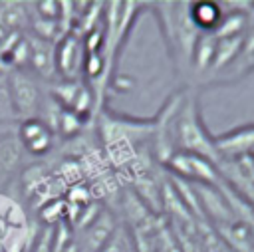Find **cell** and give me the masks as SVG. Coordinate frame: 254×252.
<instances>
[{
	"mask_svg": "<svg viewBox=\"0 0 254 252\" xmlns=\"http://www.w3.org/2000/svg\"><path fill=\"white\" fill-rule=\"evenodd\" d=\"M16 113H14V105H12V97H10V85H8V71L0 69V121H14Z\"/></svg>",
	"mask_w": 254,
	"mask_h": 252,
	"instance_id": "2e32d148",
	"label": "cell"
},
{
	"mask_svg": "<svg viewBox=\"0 0 254 252\" xmlns=\"http://www.w3.org/2000/svg\"><path fill=\"white\" fill-rule=\"evenodd\" d=\"M189 16L200 34H212L224 16V10L220 8V2L198 0V2H189Z\"/></svg>",
	"mask_w": 254,
	"mask_h": 252,
	"instance_id": "8992f818",
	"label": "cell"
},
{
	"mask_svg": "<svg viewBox=\"0 0 254 252\" xmlns=\"http://www.w3.org/2000/svg\"><path fill=\"white\" fill-rule=\"evenodd\" d=\"M173 141L181 153H189L206 161H214L218 157L216 141L206 133V127L200 121V107L190 93H183L173 123Z\"/></svg>",
	"mask_w": 254,
	"mask_h": 252,
	"instance_id": "7a4b0ae2",
	"label": "cell"
},
{
	"mask_svg": "<svg viewBox=\"0 0 254 252\" xmlns=\"http://www.w3.org/2000/svg\"><path fill=\"white\" fill-rule=\"evenodd\" d=\"M214 50H216V38L214 34H200L194 50H192V58H190V71L200 75L210 71L212 62H214Z\"/></svg>",
	"mask_w": 254,
	"mask_h": 252,
	"instance_id": "8fae6325",
	"label": "cell"
},
{
	"mask_svg": "<svg viewBox=\"0 0 254 252\" xmlns=\"http://www.w3.org/2000/svg\"><path fill=\"white\" fill-rule=\"evenodd\" d=\"M24 155H26V151L16 133L0 137V173L2 175H6V177L14 175L22 167Z\"/></svg>",
	"mask_w": 254,
	"mask_h": 252,
	"instance_id": "30bf717a",
	"label": "cell"
},
{
	"mask_svg": "<svg viewBox=\"0 0 254 252\" xmlns=\"http://www.w3.org/2000/svg\"><path fill=\"white\" fill-rule=\"evenodd\" d=\"M244 48V36H234V38H216V50H214V62L210 71H220L226 65H230Z\"/></svg>",
	"mask_w": 254,
	"mask_h": 252,
	"instance_id": "7c38bea8",
	"label": "cell"
},
{
	"mask_svg": "<svg viewBox=\"0 0 254 252\" xmlns=\"http://www.w3.org/2000/svg\"><path fill=\"white\" fill-rule=\"evenodd\" d=\"M83 123H85V119L79 117L75 111L62 107V113H60L56 131H58L60 135H64V137H73V135L83 127Z\"/></svg>",
	"mask_w": 254,
	"mask_h": 252,
	"instance_id": "9a60e30c",
	"label": "cell"
},
{
	"mask_svg": "<svg viewBox=\"0 0 254 252\" xmlns=\"http://www.w3.org/2000/svg\"><path fill=\"white\" fill-rule=\"evenodd\" d=\"M22 147L26 153L30 155H44L52 149L54 145V133L46 127V123H42L38 117L34 119H24L18 125L16 131Z\"/></svg>",
	"mask_w": 254,
	"mask_h": 252,
	"instance_id": "277c9868",
	"label": "cell"
},
{
	"mask_svg": "<svg viewBox=\"0 0 254 252\" xmlns=\"http://www.w3.org/2000/svg\"><path fill=\"white\" fill-rule=\"evenodd\" d=\"M99 252H131V246L127 242V236L125 232H121L119 228L113 232V236L101 246Z\"/></svg>",
	"mask_w": 254,
	"mask_h": 252,
	"instance_id": "ac0fdd59",
	"label": "cell"
},
{
	"mask_svg": "<svg viewBox=\"0 0 254 252\" xmlns=\"http://www.w3.org/2000/svg\"><path fill=\"white\" fill-rule=\"evenodd\" d=\"M8 85L16 119L24 121L38 117L44 97L36 77L24 69H8Z\"/></svg>",
	"mask_w": 254,
	"mask_h": 252,
	"instance_id": "3957f363",
	"label": "cell"
},
{
	"mask_svg": "<svg viewBox=\"0 0 254 252\" xmlns=\"http://www.w3.org/2000/svg\"><path fill=\"white\" fill-rule=\"evenodd\" d=\"M79 63H81L79 40L75 36L64 38V42H60L56 48V69L62 71L67 79H71V75L79 69Z\"/></svg>",
	"mask_w": 254,
	"mask_h": 252,
	"instance_id": "ba28073f",
	"label": "cell"
},
{
	"mask_svg": "<svg viewBox=\"0 0 254 252\" xmlns=\"http://www.w3.org/2000/svg\"><path fill=\"white\" fill-rule=\"evenodd\" d=\"M196 196H198V204H200V210L210 214L218 224H226L232 220V210H230V204L228 200L214 189V187H206L204 183H198L196 185Z\"/></svg>",
	"mask_w": 254,
	"mask_h": 252,
	"instance_id": "5b68a950",
	"label": "cell"
},
{
	"mask_svg": "<svg viewBox=\"0 0 254 252\" xmlns=\"http://www.w3.org/2000/svg\"><path fill=\"white\" fill-rule=\"evenodd\" d=\"M250 16L244 10H232L230 14H224L218 28L212 32L214 38H234V36H244L248 30Z\"/></svg>",
	"mask_w": 254,
	"mask_h": 252,
	"instance_id": "4fadbf2b",
	"label": "cell"
},
{
	"mask_svg": "<svg viewBox=\"0 0 254 252\" xmlns=\"http://www.w3.org/2000/svg\"><path fill=\"white\" fill-rule=\"evenodd\" d=\"M30 42V60L28 63L44 77L56 73V48L46 42V38H34Z\"/></svg>",
	"mask_w": 254,
	"mask_h": 252,
	"instance_id": "9c48e42d",
	"label": "cell"
},
{
	"mask_svg": "<svg viewBox=\"0 0 254 252\" xmlns=\"http://www.w3.org/2000/svg\"><path fill=\"white\" fill-rule=\"evenodd\" d=\"M200 246H202V252H232V248L220 238V234L210 232V230L202 234Z\"/></svg>",
	"mask_w": 254,
	"mask_h": 252,
	"instance_id": "e0dca14e",
	"label": "cell"
},
{
	"mask_svg": "<svg viewBox=\"0 0 254 252\" xmlns=\"http://www.w3.org/2000/svg\"><path fill=\"white\" fill-rule=\"evenodd\" d=\"M26 22V10L22 8V4H2L0 8V28L6 32H14L18 30L22 24Z\"/></svg>",
	"mask_w": 254,
	"mask_h": 252,
	"instance_id": "5bb4252c",
	"label": "cell"
},
{
	"mask_svg": "<svg viewBox=\"0 0 254 252\" xmlns=\"http://www.w3.org/2000/svg\"><path fill=\"white\" fill-rule=\"evenodd\" d=\"M159 20L167 50L179 71H190V58L200 32L189 16V2H155L151 4Z\"/></svg>",
	"mask_w": 254,
	"mask_h": 252,
	"instance_id": "6da1fadb",
	"label": "cell"
},
{
	"mask_svg": "<svg viewBox=\"0 0 254 252\" xmlns=\"http://www.w3.org/2000/svg\"><path fill=\"white\" fill-rule=\"evenodd\" d=\"M117 230L115 218L109 210H99V214L85 226V244L89 246L91 252H99L101 246L113 236Z\"/></svg>",
	"mask_w": 254,
	"mask_h": 252,
	"instance_id": "52a82bcc",
	"label": "cell"
},
{
	"mask_svg": "<svg viewBox=\"0 0 254 252\" xmlns=\"http://www.w3.org/2000/svg\"><path fill=\"white\" fill-rule=\"evenodd\" d=\"M46 232L38 234L32 252H54V228H44Z\"/></svg>",
	"mask_w": 254,
	"mask_h": 252,
	"instance_id": "d6986e66",
	"label": "cell"
}]
</instances>
